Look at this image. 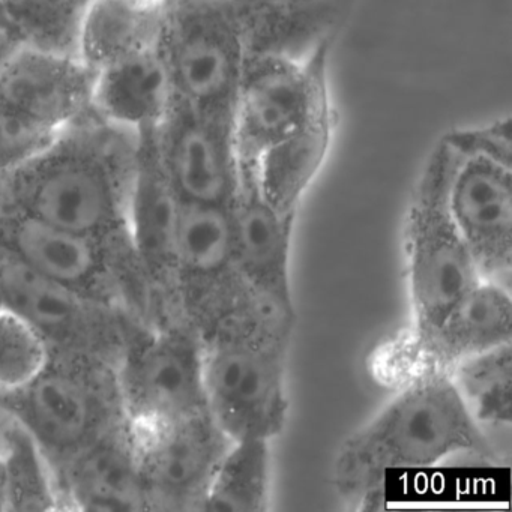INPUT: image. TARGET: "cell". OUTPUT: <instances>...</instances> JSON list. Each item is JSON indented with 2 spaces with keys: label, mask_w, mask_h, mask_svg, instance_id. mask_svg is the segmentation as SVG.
Wrapping results in <instances>:
<instances>
[{
  "label": "cell",
  "mask_w": 512,
  "mask_h": 512,
  "mask_svg": "<svg viewBox=\"0 0 512 512\" xmlns=\"http://www.w3.org/2000/svg\"><path fill=\"white\" fill-rule=\"evenodd\" d=\"M331 44L332 37H326L313 46L256 53L230 112L242 172L272 205L293 217L334 140Z\"/></svg>",
  "instance_id": "obj_1"
},
{
  "label": "cell",
  "mask_w": 512,
  "mask_h": 512,
  "mask_svg": "<svg viewBox=\"0 0 512 512\" xmlns=\"http://www.w3.org/2000/svg\"><path fill=\"white\" fill-rule=\"evenodd\" d=\"M139 139L89 110L37 154L0 173V211L128 244L125 218Z\"/></svg>",
  "instance_id": "obj_2"
},
{
  "label": "cell",
  "mask_w": 512,
  "mask_h": 512,
  "mask_svg": "<svg viewBox=\"0 0 512 512\" xmlns=\"http://www.w3.org/2000/svg\"><path fill=\"white\" fill-rule=\"evenodd\" d=\"M455 454L496 458L490 434L475 421L446 371L407 377L391 401L347 437L334 463L344 496L368 494L389 470L422 469Z\"/></svg>",
  "instance_id": "obj_3"
},
{
  "label": "cell",
  "mask_w": 512,
  "mask_h": 512,
  "mask_svg": "<svg viewBox=\"0 0 512 512\" xmlns=\"http://www.w3.org/2000/svg\"><path fill=\"white\" fill-rule=\"evenodd\" d=\"M295 325L296 310L251 293L202 338L206 410L232 442L283 431Z\"/></svg>",
  "instance_id": "obj_4"
},
{
  "label": "cell",
  "mask_w": 512,
  "mask_h": 512,
  "mask_svg": "<svg viewBox=\"0 0 512 512\" xmlns=\"http://www.w3.org/2000/svg\"><path fill=\"white\" fill-rule=\"evenodd\" d=\"M446 197L482 280L511 289V119L454 128L439 137Z\"/></svg>",
  "instance_id": "obj_5"
},
{
  "label": "cell",
  "mask_w": 512,
  "mask_h": 512,
  "mask_svg": "<svg viewBox=\"0 0 512 512\" xmlns=\"http://www.w3.org/2000/svg\"><path fill=\"white\" fill-rule=\"evenodd\" d=\"M0 410L37 440L56 475L83 449L125 421L115 364L61 353H49L28 382L0 395Z\"/></svg>",
  "instance_id": "obj_6"
},
{
  "label": "cell",
  "mask_w": 512,
  "mask_h": 512,
  "mask_svg": "<svg viewBox=\"0 0 512 512\" xmlns=\"http://www.w3.org/2000/svg\"><path fill=\"white\" fill-rule=\"evenodd\" d=\"M0 253L49 280L118 305L145 322L154 319L151 293L125 242L103 241L0 211Z\"/></svg>",
  "instance_id": "obj_7"
},
{
  "label": "cell",
  "mask_w": 512,
  "mask_h": 512,
  "mask_svg": "<svg viewBox=\"0 0 512 512\" xmlns=\"http://www.w3.org/2000/svg\"><path fill=\"white\" fill-rule=\"evenodd\" d=\"M404 223L410 338H421L482 280L452 218L445 169L434 146L416 179Z\"/></svg>",
  "instance_id": "obj_8"
},
{
  "label": "cell",
  "mask_w": 512,
  "mask_h": 512,
  "mask_svg": "<svg viewBox=\"0 0 512 512\" xmlns=\"http://www.w3.org/2000/svg\"><path fill=\"white\" fill-rule=\"evenodd\" d=\"M125 421L160 427L206 410L202 338L184 320L140 326L115 364Z\"/></svg>",
  "instance_id": "obj_9"
},
{
  "label": "cell",
  "mask_w": 512,
  "mask_h": 512,
  "mask_svg": "<svg viewBox=\"0 0 512 512\" xmlns=\"http://www.w3.org/2000/svg\"><path fill=\"white\" fill-rule=\"evenodd\" d=\"M0 299L43 341L49 353L116 364L145 320L130 311L49 280L0 253Z\"/></svg>",
  "instance_id": "obj_10"
},
{
  "label": "cell",
  "mask_w": 512,
  "mask_h": 512,
  "mask_svg": "<svg viewBox=\"0 0 512 512\" xmlns=\"http://www.w3.org/2000/svg\"><path fill=\"white\" fill-rule=\"evenodd\" d=\"M251 293L233 253L229 208L182 202L173 271L175 319L203 338Z\"/></svg>",
  "instance_id": "obj_11"
},
{
  "label": "cell",
  "mask_w": 512,
  "mask_h": 512,
  "mask_svg": "<svg viewBox=\"0 0 512 512\" xmlns=\"http://www.w3.org/2000/svg\"><path fill=\"white\" fill-rule=\"evenodd\" d=\"M131 431L149 509L200 511L212 478L232 445L208 410L160 427Z\"/></svg>",
  "instance_id": "obj_12"
},
{
  "label": "cell",
  "mask_w": 512,
  "mask_h": 512,
  "mask_svg": "<svg viewBox=\"0 0 512 512\" xmlns=\"http://www.w3.org/2000/svg\"><path fill=\"white\" fill-rule=\"evenodd\" d=\"M154 131L140 133L125 226L131 253L151 293L158 322L175 319L173 271L182 200L164 169Z\"/></svg>",
  "instance_id": "obj_13"
},
{
  "label": "cell",
  "mask_w": 512,
  "mask_h": 512,
  "mask_svg": "<svg viewBox=\"0 0 512 512\" xmlns=\"http://www.w3.org/2000/svg\"><path fill=\"white\" fill-rule=\"evenodd\" d=\"M154 134L182 202L230 205L241 176L230 116L202 115L173 103Z\"/></svg>",
  "instance_id": "obj_14"
},
{
  "label": "cell",
  "mask_w": 512,
  "mask_h": 512,
  "mask_svg": "<svg viewBox=\"0 0 512 512\" xmlns=\"http://www.w3.org/2000/svg\"><path fill=\"white\" fill-rule=\"evenodd\" d=\"M92 88L79 56L19 44L0 73V110L55 134L92 109Z\"/></svg>",
  "instance_id": "obj_15"
},
{
  "label": "cell",
  "mask_w": 512,
  "mask_h": 512,
  "mask_svg": "<svg viewBox=\"0 0 512 512\" xmlns=\"http://www.w3.org/2000/svg\"><path fill=\"white\" fill-rule=\"evenodd\" d=\"M229 208L233 253L254 295L295 308L290 256L295 218L272 205L256 182L241 172Z\"/></svg>",
  "instance_id": "obj_16"
},
{
  "label": "cell",
  "mask_w": 512,
  "mask_h": 512,
  "mask_svg": "<svg viewBox=\"0 0 512 512\" xmlns=\"http://www.w3.org/2000/svg\"><path fill=\"white\" fill-rule=\"evenodd\" d=\"M65 509L148 511L136 439L127 421L83 449L58 472Z\"/></svg>",
  "instance_id": "obj_17"
},
{
  "label": "cell",
  "mask_w": 512,
  "mask_h": 512,
  "mask_svg": "<svg viewBox=\"0 0 512 512\" xmlns=\"http://www.w3.org/2000/svg\"><path fill=\"white\" fill-rule=\"evenodd\" d=\"M508 343H512L511 289L481 280L433 331L404 344L409 377L424 370L448 373L458 362Z\"/></svg>",
  "instance_id": "obj_18"
},
{
  "label": "cell",
  "mask_w": 512,
  "mask_h": 512,
  "mask_svg": "<svg viewBox=\"0 0 512 512\" xmlns=\"http://www.w3.org/2000/svg\"><path fill=\"white\" fill-rule=\"evenodd\" d=\"M92 110L136 133L157 130L175 103L160 40L92 71Z\"/></svg>",
  "instance_id": "obj_19"
},
{
  "label": "cell",
  "mask_w": 512,
  "mask_h": 512,
  "mask_svg": "<svg viewBox=\"0 0 512 512\" xmlns=\"http://www.w3.org/2000/svg\"><path fill=\"white\" fill-rule=\"evenodd\" d=\"M5 511L65 509L58 475L37 440L0 410Z\"/></svg>",
  "instance_id": "obj_20"
},
{
  "label": "cell",
  "mask_w": 512,
  "mask_h": 512,
  "mask_svg": "<svg viewBox=\"0 0 512 512\" xmlns=\"http://www.w3.org/2000/svg\"><path fill=\"white\" fill-rule=\"evenodd\" d=\"M271 475V440H235L212 478L200 511H269Z\"/></svg>",
  "instance_id": "obj_21"
},
{
  "label": "cell",
  "mask_w": 512,
  "mask_h": 512,
  "mask_svg": "<svg viewBox=\"0 0 512 512\" xmlns=\"http://www.w3.org/2000/svg\"><path fill=\"white\" fill-rule=\"evenodd\" d=\"M161 10H139L122 0H97L83 26L79 58L95 71L125 53L157 43Z\"/></svg>",
  "instance_id": "obj_22"
},
{
  "label": "cell",
  "mask_w": 512,
  "mask_h": 512,
  "mask_svg": "<svg viewBox=\"0 0 512 512\" xmlns=\"http://www.w3.org/2000/svg\"><path fill=\"white\" fill-rule=\"evenodd\" d=\"M97 0H2L8 31L20 44L79 56L83 26Z\"/></svg>",
  "instance_id": "obj_23"
},
{
  "label": "cell",
  "mask_w": 512,
  "mask_h": 512,
  "mask_svg": "<svg viewBox=\"0 0 512 512\" xmlns=\"http://www.w3.org/2000/svg\"><path fill=\"white\" fill-rule=\"evenodd\" d=\"M475 421L509 428L512 419V343L470 356L448 371Z\"/></svg>",
  "instance_id": "obj_24"
},
{
  "label": "cell",
  "mask_w": 512,
  "mask_h": 512,
  "mask_svg": "<svg viewBox=\"0 0 512 512\" xmlns=\"http://www.w3.org/2000/svg\"><path fill=\"white\" fill-rule=\"evenodd\" d=\"M43 341L19 317L0 310V395L28 382L46 362Z\"/></svg>",
  "instance_id": "obj_25"
},
{
  "label": "cell",
  "mask_w": 512,
  "mask_h": 512,
  "mask_svg": "<svg viewBox=\"0 0 512 512\" xmlns=\"http://www.w3.org/2000/svg\"><path fill=\"white\" fill-rule=\"evenodd\" d=\"M55 134L0 110V173L14 169L37 154Z\"/></svg>",
  "instance_id": "obj_26"
},
{
  "label": "cell",
  "mask_w": 512,
  "mask_h": 512,
  "mask_svg": "<svg viewBox=\"0 0 512 512\" xmlns=\"http://www.w3.org/2000/svg\"><path fill=\"white\" fill-rule=\"evenodd\" d=\"M19 44V41L16 40L13 34L7 31H0V73H2L5 62L8 61L11 53L16 50Z\"/></svg>",
  "instance_id": "obj_27"
},
{
  "label": "cell",
  "mask_w": 512,
  "mask_h": 512,
  "mask_svg": "<svg viewBox=\"0 0 512 512\" xmlns=\"http://www.w3.org/2000/svg\"><path fill=\"white\" fill-rule=\"evenodd\" d=\"M122 2L131 5V7L139 8V10L160 11L167 0H122Z\"/></svg>",
  "instance_id": "obj_28"
},
{
  "label": "cell",
  "mask_w": 512,
  "mask_h": 512,
  "mask_svg": "<svg viewBox=\"0 0 512 512\" xmlns=\"http://www.w3.org/2000/svg\"><path fill=\"white\" fill-rule=\"evenodd\" d=\"M5 511L4 458H2V443H0V512Z\"/></svg>",
  "instance_id": "obj_29"
},
{
  "label": "cell",
  "mask_w": 512,
  "mask_h": 512,
  "mask_svg": "<svg viewBox=\"0 0 512 512\" xmlns=\"http://www.w3.org/2000/svg\"><path fill=\"white\" fill-rule=\"evenodd\" d=\"M0 31L10 32L8 31L7 22H5L4 11H2V0H0Z\"/></svg>",
  "instance_id": "obj_30"
},
{
  "label": "cell",
  "mask_w": 512,
  "mask_h": 512,
  "mask_svg": "<svg viewBox=\"0 0 512 512\" xmlns=\"http://www.w3.org/2000/svg\"><path fill=\"white\" fill-rule=\"evenodd\" d=\"M2 308H4V305H2V299H0V310H2Z\"/></svg>",
  "instance_id": "obj_31"
}]
</instances>
